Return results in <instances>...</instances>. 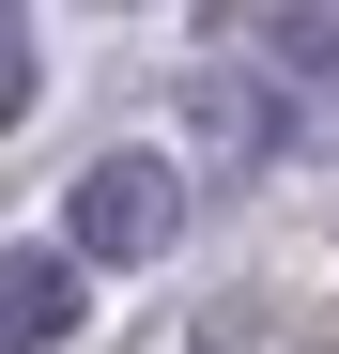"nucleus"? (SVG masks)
I'll return each instance as SVG.
<instances>
[{"instance_id": "obj_1", "label": "nucleus", "mask_w": 339, "mask_h": 354, "mask_svg": "<svg viewBox=\"0 0 339 354\" xmlns=\"http://www.w3.org/2000/svg\"><path fill=\"white\" fill-rule=\"evenodd\" d=\"M170 231H185V169L170 154H93L77 201H62V247L77 262H154Z\"/></svg>"}, {"instance_id": "obj_2", "label": "nucleus", "mask_w": 339, "mask_h": 354, "mask_svg": "<svg viewBox=\"0 0 339 354\" xmlns=\"http://www.w3.org/2000/svg\"><path fill=\"white\" fill-rule=\"evenodd\" d=\"M185 139H201V154H232V169L293 154V124H277V93H262V77H232V62H201V77H185Z\"/></svg>"}, {"instance_id": "obj_3", "label": "nucleus", "mask_w": 339, "mask_h": 354, "mask_svg": "<svg viewBox=\"0 0 339 354\" xmlns=\"http://www.w3.org/2000/svg\"><path fill=\"white\" fill-rule=\"evenodd\" d=\"M0 339L16 354H62L77 339V247H16L0 262Z\"/></svg>"}, {"instance_id": "obj_4", "label": "nucleus", "mask_w": 339, "mask_h": 354, "mask_svg": "<svg viewBox=\"0 0 339 354\" xmlns=\"http://www.w3.org/2000/svg\"><path fill=\"white\" fill-rule=\"evenodd\" d=\"M277 62H293V77L339 108V0H277Z\"/></svg>"}]
</instances>
